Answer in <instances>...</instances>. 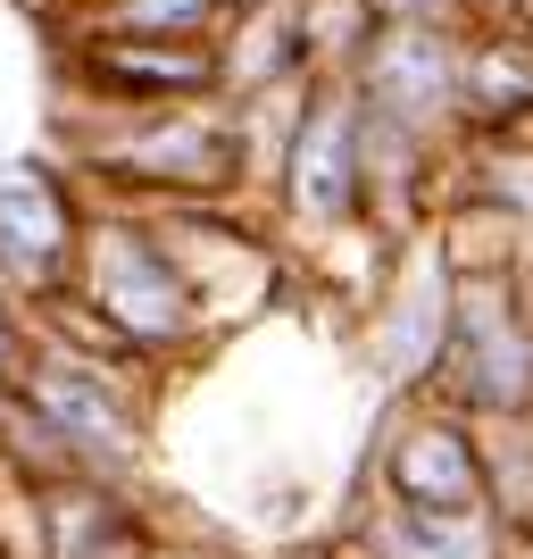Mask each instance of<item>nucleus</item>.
I'll return each instance as SVG.
<instances>
[{
    "mask_svg": "<svg viewBox=\"0 0 533 559\" xmlns=\"http://www.w3.org/2000/svg\"><path fill=\"white\" fill-rule=\"evenodd\" d=\"M359 167H367V151H359V109H350L342 93H325L317 109L301 117V142H292V210H301L308 226H342V217L359 210Z\"/></svg>",
    "mask_w": 533,
    "mask_h": 559,
    "instance_id": "5",
    "label": "nucleus"
},
{
    "mask_svg": "<svg viewBox=\"0 0 533 559\" xmlns=\"http://www.w3.org/2000/svg\"><path fill=\"white\" fill-rule=\"evenodd\" d=\"M93 301L117 334H134V343H167V334H184L192 318V293L175 276V259L159 242H142L134 226H109L93 242Z\"/></svg>",
    "mask_w": 533,
    "mask_h": 559,
    "instance_id": "2",
    "label": "nucleus"
},
{
    "mask_svg": "<svg viewBox=\"0 0 533 559\" xmlns=\"http://www.w3.org/2000/svg\"><path fill=\"white\" fill-rule=\"evenodd\" d=\"M392 485L409 510H441V518H467L475 510V492H484V460L467 443L459 426H417V435H400L392 451Z\"/></svg>",
    "mask_w": 533,
    "mask_h": 559,
    "instance_id": "7",
    "label": "nucleus"
},
{
    "mask_svg": "<svg viewBox=\"0 0 533 559\" xmlns=\"http://www.w3.org/2000/svg\"><path fill=\"white\" fill-rule=\"evenodd\" d=\"M450 100H459V50L425 17H392L384 43L367 50V109L392 126H434Z\"/></svg>",
    "mask_w": 533,
    "mask_h": 559,
    "instance_id": "4",
    "label": "nucleus"
},
{
    "mask_svg": "<svg viewBox=\"0 0 533 559\" xmlns=\"http://www.w3.org/2000/svg\"><path fill=\"white\" fill-rule=\"evenodd\" d=\"M459 100H475L484 117H509V109H533V50H475L459 68Z\"/></svg>",
    "mask_w": 533,
    "mask_h": 559,
    "instance_id": "10",
    "label": "nucleus"
},
{
    "mask_svg": "<svg viewBox=\"0 0 533 559\" xmlns=\"http://www.w3.org/2000/svg\"><path fill=\"white\" fill-rule=\"evenodd\" d=\"M384 551L392 559H492L484 535L467 526V518H441V510H409L384 526Z\"/></svg>",
    "mask_w": 533,
    "mask_h": 559,
    "instance_id": "11",
    "label": "nucleus"
},
{
    "mask_svg": "<svg viewBox=\"0 0 533 559\" xmlns=\"http://www.w3.org/2000/svg\"><path fill=\"white\" fill-rule=\"evenodd\" d=\"M441 368L459 376L467 401H484V409H517L533 393V334L517 326V301L500 284H467L450 318H441Z\"/></svg>",
    "mask_w": 533,
    "mask_h": 559,
    "instance_id": "1",
    "label": "nucleus"
},
{
    "mask_svg": "<svg viewBox=\"0 0 533 559\" xmlns=\"http://www.w3.org/2000/svg\"><path fill=\"white\" fill-rule=\"evenodd\" d=\"M25 393L50 418V435H68L84 460H134V418L109 393V376L75 368V359H43V368L25 376Z\"/></svg>",
    "mask_w": 533,
    "mask_h": 559,
    "instance_id": "6",
    "label": "nucleus"
},
{
    "mask_svg": "<svg viewBox=\"0 0 533 559\" xmlns=\"http://www.w3.org/2000/svg\"><path fill=\"white\" fill-rule=\"evenodd\" d=\"M209 0H117V34H192Z\"/></svg>",
    "mask_w": 533,
    "mask_h": 559,
    "instance_id": "12",
    "label": "nucleus"
},
{
    "mask_svg": "<svg viewBox=\"0 0 533 559\" xmlns=\"http://www.w3.org/2000/svg\"><path fill=\"white\" fill-rule=\"evenodd\" d=\"M441 318H450V284H441V276H425L417 293L400 301L392 334H384V368H392V376H417L425 359L441 350Z\"/></svg>",
    "mask_w": 533,
    "mask_h": 559,
    "instance_id": "9",
    "label": "nucleus"
},
{
    "mask_svg": "<svg viewBox=\"0 0 533 559\" xmlns=\"http://www.w3.org/2000/svg\"><path fill=\"white\" fill-rule=\"evenodd\" d=\"M0 376H9V326H0Z\"/></svg>",
    "mask_w": 533,
    "mask_h": 559,
    "instance_id": "14",
    "label": "nucleus"
},
{
    "mask_svg": "<svg viewBox=\"0 0 533 559\" xmlns=\"http://www.w3.org/2000/svg\"><path fill=\"white\" fill-rule=\"evenodd\" d=\"M375 9H384V17H434L441 0H375Z\"/></svg>",
    "mask_w": 533,
    "mask_h": 559,
    "instance_id": "13",
    "label": "nucleus"
},
{
    "mask_svg": "<svg viewBox=\"0 0 533 559\" xmlns=\"http://www.w3.org/2000/svg\"><path fill=\"white\" fill-rule=\"evenodd\" d=\"M75 259V217L68 192L43 167H0V284L17 293H50Z\"/></svg>",
    "mask_w": 533,
    "mask_h": 559,
    "instance_id": "3",
    "label": "nucleus"
},
{
    "mask_svg": "<svg viewBox=\"0 0 533 559\" xmlns=\"http://www.w3.org/2000/svg\"><path fill=\"white\" fill-rule=\"evenodd\" d=\"M93 68L117 93H201V84H217V59L209 50H175V34H109L93 50Z\"/></svg>",
    "mask_w": 533,
    "mask_h": 559,
    "instance_id": "8",
    "label": "nucleus"
}]
</instances>
